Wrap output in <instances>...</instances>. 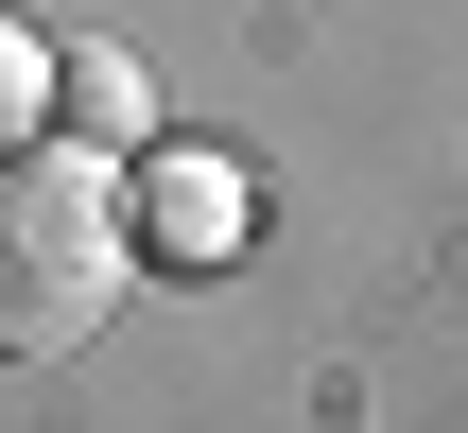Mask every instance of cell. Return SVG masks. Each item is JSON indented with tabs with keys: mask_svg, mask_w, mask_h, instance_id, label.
I'll return each instance as SVG.
<instances>
[{
	"mask_svg": "<svg viewBox=\"0 0 468 433\" xmlns=\"http://www.w3.org/2000/svg\"><path fill=\"white\" fill-rule=\"evenodd\" d=\"M122 260H139V174L87 156V139H17V174H0V347L17 364L87 347Z\"/></svg>",
	"mask_w": 468,
	"mask_h": 433,
	"instance_id": "6da1fadb",
	"label": "cell"
},
{
	"mask_svg": "<svg viewBox=\"0 0 468 433\" xmlns=\"http://www.w3.org/2000/svg\"><path fill=\"white\" fill-rule=\"evenodd\" d=\"M243 208H261V191H243L226 156H139V243H156V260H226Z\"/></svg>",
	"mask_w": 468,
	"mask_h": 433,
	"instance_id": "7a4b0ae2",
	"label": "cell"
},
{
	"mask_svg": "<svg viewBox=\"0 0 468 433\" xmlns=\"http://www.w3.org/2000/svg\"><path fill=\"white\" fill-rule=\"evenodd\" d=\"M52 121H69L87 156H139V139H156V87H139V52H104V35H87V52H69V104H52Z\"/></svg>",
	"mask_w": 468,
	"mask_h": 433,
	"instance_id": "3957f363",
	"label": "cell"
}]
</instances>
